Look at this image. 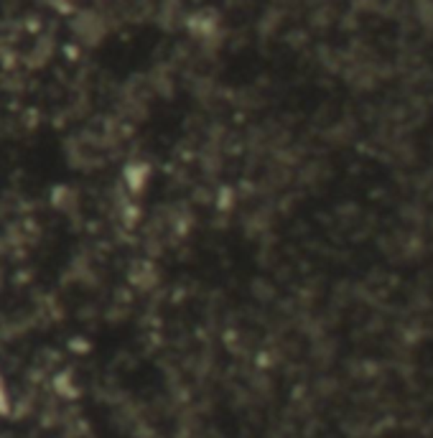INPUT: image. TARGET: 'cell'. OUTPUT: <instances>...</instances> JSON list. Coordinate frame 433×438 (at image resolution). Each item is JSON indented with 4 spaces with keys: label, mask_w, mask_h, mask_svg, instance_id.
I'll return each instance as SVG.
<instances>
[{
    "label": "cell",
    "mask_w": 433,
    "mask_h": 438,
    "mask_svg": "<svg viewBox=\"0 0 433 438\" xmlns=\"http://www.w3.org/2000/svg\"><path fill=\"white\" fill-rule=\"evenodd\" d=\"M8 410H11V392H8L6 380L0 378V415H8Z\"/></svg>",
    "instance_id": "2"
},
{
    "label": "cell",
    "mask_w": 433,
    "mask_h": 438,
    "mask_svg": "<svg viewBox=\"0 0 433 438\" xmlns=\"http://www.w3.org/2000/svg\"><path fill=\"white\" fill-rule=\"evenodd\" d=\"M122 178H125V186H128L133 194L143 191L148 186V178H151V166L146 161H130L125 169H122Z\"/></svg>",
    "instance_id": "1"
}]
</instances>
